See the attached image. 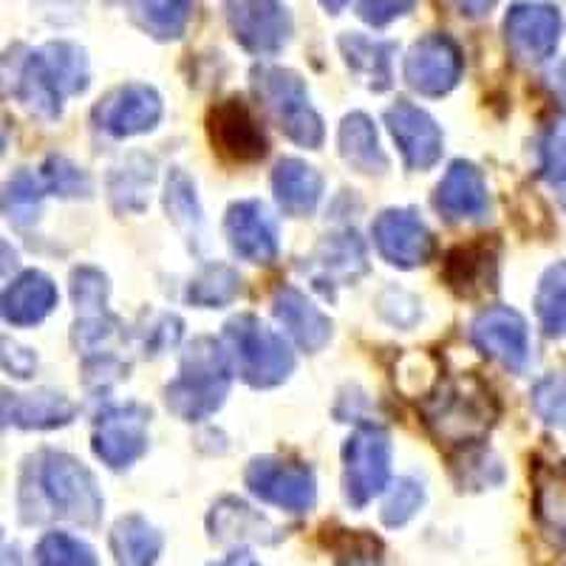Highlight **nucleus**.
Returning <instances> with one entry per match:
<instances>
[{
  "label": "nucleus",
  "mask_w": 566,
  "mask_h": 566,
  "mask_svg": "<svg viewBox=\"0 0 566 566\" xmlns=\"http://www.w3.org/2000/svg\"><path fill=\"white\" fill-rule=\"evenodd\" d=\"M422 417L439 442L468 444L488 437L499 417V402L479 377L457 374L424 399Z\"/></svg>",
  "instance_id": "f257e3e1"
},
{
  "label": "nucleus",
  "mask_w": 566,
  "mask_h": 566,
  "mask_svg": "<svg viewBox=\"0 0 566 566\" xmlns=\"http://www.w3.org/2000/svg\"><path fill=\"white\" fill-rule=\"evenodd\" d=\"M23 484L38 488V502H43L52 515L65 522L94 527L103 515V493L97 479L69 453H40L38 459H29Z\"/></svg>",
  "instance_id": "f03ea898"
},
{
  "label": "nucleus",
  "mask_w": 566,
  "mask_h": 566,
  "mask_svg": "<svg viewBox=\"0 0 566 566\" xmlns=\"http://www.w3.org/2000/svg\"><path fill=\"white\" fill-rule=\"evenodd\" d=\"M230 371V354L212 337H199L181 354L179 377L165 388V402L185 422L207 419L224 406Z\"/></svg>",
  "instance_id": "7ed1b4c3"
},
{
  "label": "nucleus",
  "mask_w": 566,
  "mask_h": 566,
  "mask_svg": "<svg viewBox=\"0 0 566 566\" xmlns=\"http://www.w3.org/2000/svg\"><path fill=\"white\" fill-rule=\"evenodd\" d=\"M224 348L230 354L232 368L252 388L281 386L295 368V354L283 343V337L252 315L227 321Z\"/></svg>",
  "instance_id": "20e7f679"
},
{
  "label": "nucleus",
  "mask_w": 566,
  "mask_h": 566,
  "mask_svg": "<svg viewBox=\"0 0 566 566\" xmlns=\"http://www.w3.org/2000/svg\"><path fill=\"white\" fill-rule=\"evenodd\" d=\"M252 91L272 116V123L297 142L301 148H321L323 119L310 103V91L295 71L275 69V65H258L252 69Z\"/></svg>",
  "instance_id": "39448f33"
},
{
  "label": "nucleus",
  "mask_w": 566,
  "mask_h": 566,
  "mask_svg": "<svg viewBox=\"0 0 566 566\" xmlns=\"http://www.w3.org/2000/svg\"><path fill=\"white\" fill-rule=\"evenodd\" d=\"M391 476V439L377 424H360L343 448V488L352 507H366Z\"/></svg>",
  "instance_id": "423d86ee"
},
{
  "label": "nucleus",
  "mask_w": 566,
  "mask_h": 566,
  "mask_svg": "<svg viewBox=\"0 0 566 566\" xmlns=\"http://www.w3.org/2000/svg\"><path fill=\"white\" fill-rule=\"evenodd\" d=\"M244 482L255 499L286 513H306L315 504V476L306 464L286 462L277 457L252 459L244 473Z\"/></svg>",
  "instance_id": "0eeeda50"
},
{
  "label": "nucleus",
  "mask_w": 566,
  "mask_h": 566,
  "mask_svg": "<svg viewBox=\"0 0 566 566\" xmlns=\"http://www.w3.org/2000/svg\"><path fill=\"white\" fill-rule=\"evenodd\" d=\"M232 38L250 54H277L292 38V18L281 0H224Z\"/></svg>",
  "instance_id": "6e6552de"
},
{
  "label": "nucleus",
  "mask_w": 566,
  "mask_h": 566,
  "mask_svg": "<svg viewBox=\"0 0 566 566\" xmlns=\"http://www.w3.org/2000/svg\"><path fill=\"white\" fill-rule=\"evenodd\" d=\"M150 411L145 406H114L103 411L94 424V453L111 470L130 468L142 453L148 451Z\"/></svg>",
  "instance_id": "1a4fd4ad"
},
{
  "label": "nucleus",
  "mask_w": 566,
  "mask_h": 566,
  "mask_svg": "<svg viewBox=\"0 0 566 566\" xmlns=\"http://www.w3.org/2000/svg\"><path fill=\"white\" fill-rule=\"evenodd\" d=\"M564 20L549 3H515L504 20L507 49L518 63L533 65L553 57L558 49Z\"/></svg>",
  "instance_id": "9d476101"
},
{
  "label": "nucleus",
  "mask_w": 566,
  "mask_h": 566,
  "mask_svg": "<svg viewBox=\"0 0 566 566\" xmlns=\"http://www.w3.org/2000/svg\"><path fill=\"white\" fill-rule=\"evenodd\" d=\"M462 77V52L451 38L428 34L406 57V80L422 97H442Z\"/></svg>",
  "instance_id": "9b49d317"
},
{
  "label": "nucleus",
  "mask_w": 566,
  "mask_h": 566,
  "mask_svg": "<svg viewBox=\"0 0 566 566\" xmlns=\"http://www.w3.org/2000/svg\"><path fill=\"white\" fill-rule=\"evenodd\" d=\"M374 244L388 264L399 270H413L431 261L433 235L411 210H386L371 227Z\"/></svg>",
  "instance_id": "f8f14e48"
},
{
  "label": "nucleus",
  "mask_w": 566,
  "mask_h": 566,
  "mask_svg": "<svg viewBox=\"0 0 566 566\" xmlns=\"http://www.w3.org/2000/svg\"><path fill=\"white\" fill-rule=\"evenodd\" d=\"M210 139L224 159L258 161L266 156V134L250 108L241 99H224L210 111L207 119Z\"/></svg>",
  "instance_id": "ddd939ff"
},
{
  "label": "nucleus",
  "mask_w": 566,
  "mask_h": 566,
  "mask_svg": "<svg viewBox=\"0 0 566 566\" xmlns=\"http://www.w3.org/2000/svg\"><path fill=\"white\" fill-rule=\"evenodd\" d=\"M470 340L490 360H499L510 371H522L530 354L527 323L515 310L490 306L470 326Z\"/></svg>",
  "instance_id": "4468645a"
},
{
  "label": "nucleus",
  "mask_w": 566,
  "mask_h": 566,
  "mask_svg": "<svg viewBox=\"0 0 566 566\" xmlns=\"http://www.w3.org/2000/svg\"><path fill=\"white\" fill-rule=\"evenodd\" d=\"M94 119L105 134L125 139V136L154 130L161 119V99L150 85H123L111 91L108 97L94 108Z\"/></svg>",
  "instance_id": "2eb2a0df"
},
{
  "label": "nucleus",
  "mask_w": 566,
  "mask_h": 566,
  "mask_svg": "<svg viewBox=\"0 0 566 566\" xmlns=\"http://www.w3.org/2000/svg\"><path fill=\"white\" fill-rule=\"evenodd\" d=\"M386 125L408 168L428 170L437 165L442 156V130L422 108L399 99L386 111Z\"/></svg>",
  "instance_id": "dca6fc26"
},
{
  "label": "nucleus",
  "mask_w": 566,
  "mask_h": 566,
  "mask_svg": "<svg viewBox=\"0 0 566 566\" xmlns=\"http://www.w3.org/2000/svg\"><path fill=\"white\" fill-rule=\"evenodd\" d=\"M227 241L232 252L250 264L270 266L277 258V230L272 216L261 201H239L227 210Z\"/></svg>",
  "instance_id": "f3484780"
},
{
  "label": "nucleus",
  "mask_w": 566,
  "mask_h": 566,
  "mask_svg": "<svg viewBox=\"0 0 566 566\" xmlns=\"http://www.w3.org/2000/svg\"><path fill=\"white\" fill-rule=\"evenodd\" d=\"M366 247L354 230L332 232L317 244L310 258V275L317 290L326 295L335 292V286H348L360 275H366Z\"/></svg>",
  "instance_id": "a211bd4d"
},
{
  "label": "nucleus",
  "mask_w": 566,
  "mask_h": 566,
  "mask_svg": "<svg viewBox=\"0 0 566 566\" xmlns=\"http://www.w3.org/2000/svg\"><path fill=\"white\" fill-rule=\"evenodd\" d=\"M433 205L442 212L448 221H468V219H482L488 212V185H484L482 174L476 165L470 161H453L444 179L439 181Z\"/></svg>",
  "instance_id": "6ab92c4d"
},
{
  "label": "nucleus",
  "mask_w": 566,
  "mask_h": 566,
  "mask_svg": "<svg viewBox=\"0 0 566 566\" xmlns=\"http://www.w3.org/2000/svg\"><path fill=\"white\" fill-rule=\"evenodd\" d=\"M272 312L283 328L290 332L292 340L303 348V352H321L328 340H332V321L323 315L317 306L306 301V295L292 286H281L272 295Z\"/></svg>",
  "instance_id": "aec40b11"
},
{
  "label": "nucleus",
  "mask_w": 566,
  "mask_h": 566,
  "mask_svg": "<svg viewBox=\"0 0 566 566\" xmlns=\"http://www.w3.org/2000/svg\"><path fill=\"white\" fill-rule=\"evenodd\" d=\"M74 402L65 394L38 391V394H12L3 391V424L27 428V431H49L63 428L74 419Z\"/></svg>",
  "instance_id": "412c9836"
},
{
  "label": "nucleus",
  "mask_w": 566,
  "mask_h": 566,
  "mask_svg": "<svg viewBox=\"0 0 566 566\" xmlns=\"http://www.w3.org/2000/svg\"><path fill=\"white\" fill-rule=\"evenodd\" d=\"M57 306V286L38 270L14 277L3 292V317L12 326H34Z\"/></svg>",
  "instance_id": "4be33fe9"
},
{
  "label": "nucleus",
  "mask_w": 566,
  "mask_h": 566,
  "mask_svg": "<svg viewBox=\"0 0 566 566\" xmlns=\"http://www.w3.org/2000/svg\"><path fill=\"white\" fill-rule=\"evenodd\" d=\"M272 190L286 216H310L323 196V176L301 159H281L272 174Z\"/></svg>",
  "instance_id": "5701e85b"
},
{
  "label": "nucleus",
  "mask_w": 566,
  "mask_h": 566,
  "mask_svg": "<svg viewBox=\"0 0 566 566\" xmlns=\"http://www.w3.org/2000/svg\"><path fill=\"white\" fill-rule=\"evenodd\" d=\"M12 94L27 105L32 114L43 116V119H57L63 111V94H60L57 83H54L52 71L45 65L43 54L32 52L29 57L18 60V69L12 74Z\"/></svg>",
  "instance_id": "b1692460"
},
{
  "label": "nucleus",
  "mask_w": 566,
  "mask_h": 566,
  "mask_svg": "<svg viewBox=\"0 0 566 566\" xmlns=\"http://www.w3.org/2000/svg\"><path fill=\"white\" fill-rule=\"evenodd\" d=\"M337 145H340V156L346 159V165H352L357 174L382 176L388 170V156L382 154L377 128L366 114H348L343 119Z\"/></svg>",
  "instance_id": "393cba45"
},
{
  "label": "nucleus",
  "mask_w": 566,
  "mask_h": 566,
  "mask_svg": "<svg viewBox=\"0 0 566 566\" xmlns=\"http://www.w3.org/2000/svg\"><path fill=\"white\" fill-rule=\"evenodd\" d=\"M533 488L538 522L566 544V462H538Z\"/></svg>",
  "instance_id": "a878e982"
},
{
  "label": "nucleus",
  "mask_w": 566,
  "mask_h": 566,
  "mask_svg": "<svg viewBox=\"0 0 566 566\" xmlns=\"http://www.w3.org/2000/svg\"><path fill=\"white\" fill-rule=\"evenodd\" d=\"M343 57L348 69L357 71L371 91L391 88V57L394 45L380 40L363 38V34H343L340 38Z\"/></svg>",
  "instance_id": "bb28decb"
},
{
  "label": "nucleus",
  "mask_w": 566,
  "mask_h": 566,
  "mask_svg": "<svg viewBox=\"0 0 566 566\" xmlns=\"http://www.w3.org/2000/svg\"><path fill=\"white\" fill-rule=\"evenodd\" d=\"M111 549L119 566H154L161 553V535L142 515H125L111 530Z\"/></svg>",
  "instance_id": "cd10ccee"
},
{
  "label": "nucleus",
  "mask_w": 566,
  "mask_h": 566,
  "mask_svg": "<svg viewBox=\"0 0 566 566\" xmlns=\"http://www.w3.org/2000/svg\"><path fill=\"white\" fill-rule=\"evenodd\" d=\"M130 18L154 40H179L187 32L193 0H130Z\"/></svg>",
  "instance_id": "c85d7f7f"
},
{
  "label": "nucleus",
  "mask_w": 566,
  "mask_h": 566,
  "mask_svg": "<svg viewBox=\"0 0 566 566\" xmlns=\"http://www.w3.org/2000/svg\"><path fill=\"white\" fill-rule=\"evenodd\" d=\"M448 283L459 295H479L495 286V255L484 244L459 247L448 255Z\"/></svg>",
  "instance_id": "c756f323"
},
{
  "label": "nucleus",
  "mask_w": 566,
  "mask_h": 566,
  "mask_svg": "<svg viewBox=\"0 0 566 566\" xmlns=\"http://www.w3.org/2000/svg\"><path fill=\"white\" fill-rule=\"evenodd\" d=\"M535 312L549 337L566 335V261L544 272L535 292Z\"/></svg>",
  "instance_id": "7c9ffc66"
},
{
  "label": "nucleus",
  "mask_w": 566,
  "mask_h": 566,
  "mask_svg": "<svg viewBox=\"0 0 566 566\" xmlns=\"http://www.w3.org/2000/svg\"><path fill=\"white\" fill-rule=\"evenodd\" d=\"M241 295V277L239 272L224 264H210L193 277L187 301L201 310H219Z\"/></svg>",
  "instance_id": "2f4dec72"
},
{
  "label": "nucleus",
  "mask_w": 566,
  "mask_h": 566,
  "mask_svg": "<svg viewBox=\"0 0 566 566\" xmlns=\"http://www.w3.org/2000/svg\"><path fill=\"white\" fill-rule=\"evenodd\" d=\"M40 54H43L63 97L88 88V60H85L83 49L71 43H52L40 49Z\"/></svg>",
  "instance_id": "473e14b6"
},
{
  "label": "nucleus",
  "mask_w": 566,
  "mask_h": 566,
  "mask_svg": "<svg viewBox=\"0 0 566 566\" xmlns=\"http://www.w3.org/2000/svg\"><path fill=\"white\" fill-rule=\"evenodd\" d=\"M45 185L43 179H38L29 170H20L12 181L7 185V216L9 221H14L18 227H27L38 219L40 212V201H43Z\"/></svg>",
  "instance_id": "72a5a7b5"
},
{
  "label": "nucleus",
  "mask_w": 566,
  "mask_h": 566,
  "mask_svg": "<svg viewBox=\"0 0 566 566\" xmlns=\"http://www.w3.org/2000/svg\"><path fill=\"white\" fill-rule=\"evenodd\" d=\"M165 207H168V216L174 219V224L179 227L187 235H196L201 227V210L199 201H196L193 181L187 179V174L174 170L168 179V193H165Z\"/></svg>",
  "instance_id": "f704fd0d"
},
{
  "label": "nucleus",
  "mask_w": 566,
  "mask_h": 566,
  "mask_svg": "<svg viewBox=\"0 0 566 566\" xmlns=\"http://www.w3.org/2000/svg\"><path fill=\"white\" fill-rule=\"evenodd\" d=\"M38 566H97V555L80 538L65 533H49L38 544Z\"/></svg>",
  "instance_id": "c9c22d12"
},
{
  "label": "nucleus",
  "mask_w": 566,
  "mask_h": 566,
  "mask_svg": "<svg viewBox=\"0 0 566 566\" xmlns=\"http://www.w3.org/2000/svg\"><path fill=\"white\" fill-rule=\"evenodd\" d=\"M154 179V161L145 159L142 168H130V161H125V168H116L111 176V196H114L116 207L123 210H142L145 207V187H150Z\"/></svg>",
  "instance_id": "e433bc0d"
},
{
  "label": "nucleus",
  "mask_w": 566,
  "mask_h": 566,
  "mask_svg": "<svg viewBox=\"0 0 566 566\" xmlns=\"http://www.w3.org/2000/svg\"><path fill=\"white\" fill-rule=\"evenodd\" d=\"M541 176L553 185L566 181V116L558 114L541 136Z\"/></svg>",
  "instance_id": "4c0bfd02"
},
{
  "label": "nucleus",
  "mask_w": 566,
  "mask_h": 566,
  "mask_svg": "<svg viewBox=\"0 0 566 566\" xmlns=\"http://www.w3.org/2000/svg\"><path fill=\"white\" fill-rule=\"evenodd\" d=\"M43 185L52 193L74 199V196H88L91 193V179L83 168L71 165L65 156H52L43 165Z\"/></svg>",
  "instance_id": "58836bf2"
},
{
  "label": "nucleus",
  "mask_w": 566,
  "mask_h": 566,
  "mask_svg": "<svg viewBox=\"0 0 566 566\" xmlns=\"http://www.w3.org/2000/svg\"><path fill=\"white\" fill-rule=\"evenodd\" d=\"M424 502V490L422 484L413 482V479H397L388 493L386 504H382V522L388 527H402L419 513Z\"/></svg>",
  "instance_id": "ea45409f"
},
{
  "label": "nucleus",
  "mask_w": 566,
  "mask_h": 566,
  "mask_svg": "<svg viewBox=\"0 0 566 566\" xmlns=\"http://www.w3.org/2000/svg\"><path fill=\"white\" fill-rule=\"evenodd\" d=\"M71 295L77 303V312L83 317L105 315V297H108V281L103 272L83 266L71 275Z\"/></svg>",
  "instance_id": "a19ab883"
},
{
  "label": "nucleus",
  "mask_w": 566,
  "mask_h": 566,
  "mask_svg": "<svg viewBox=\"0 0 566 566\" xmlns=\"http://www.w3.org/2000/svg\"><path fill=\"white\" fill-rule=\"evenodd\" d=\"M533 408L547 424L566 428V374H549L533 388Z\"/></svg>",
  "instance_id": "79ce46f5"
},
{
  "label": "nucleus",
  "mask_w": 566,
  "mask_h": 566,
  "mask_svg": "<svg viewBox=\"0 0 566 566\" xmlns=\"http://www.w3.org/2000/svg\"><path fill=\"white\" fill-rule=\"evenodd\" d=\"M417 0H360L357 12L366 20L368 27H388L391 20L402 18L413 9Z\"/></svg>",
  "instance_id": "37998d69"
},
{
  "label": "nucleus",
  "mask_w": 566,
  "mask_h": 566,
  "mask_svg": "<svg viewBox=\"0 0 566 566\" xmlns=\"http://www.w3.org/2000/svg\"><path fill=\"white\" fill-rule=\"evenodd\" d=\"M451 3L459 12L468 14V18H482V14H488L499 0H451Z\"/></svg>",
  "instance_id": "c03bdc74"
},
{
  "label": "nucleus",
  "mask_w": 566,
  "mask_h": 566,
  "mask_svg": "<svg viewBox=\"0 0 566 566\" xmlns=\"http://www.w3.org/2000/svg\"><path fill=\"white\" fill-rule=\"evenodd\" d=\"M549 85H553V91L558 97L566 99V63H560L558 69L549 71Z\"/></svg>",
  "instance_id": "a18cd8bd"
},
{
  "label": "nucleus",
  "mask_w": 566,
  "mask_h": 566,
  "mask_svg": "<svg viewBox=\"0 0 566 566\" xmlns=\"http://www.w3.org/2000/svg\"><path fill=\"white\" fill-rule=\"evenodd\" d=\"M216 566H261V564H258V560L252 558V555L235 553V555H230V558L221 560V564H216Z\"/></svg>",
  "instance_id": "49530a36"
},
{
  "label": "nucleus",
  "mask_w": 566,
  "mask_h": 566,
  "mask_svg": "<svg viewBox=\"0 0 566 566\" xmlns=\"http://www.w3.org/2000/svg\"><path fill=\"white\" fill-rule=\"evenodd\" d=\"M343 566H380L374 558H363V555H354L352 560H346Z\"/></svg>",
  "instance_id": "de8ad7c7"
},
{
  "label": "nucleus",
  "mask_w": 566,
  "mask_h": 566,
  "mask_svg": "<svg viewBox=\"0 0 566 566\" xmlns=\"http://www.w3.org/2000/svg\"><path fill=\"white\" fill-rule=\"evenodd\" d=\"M321 3H323V7L328 9V12H332V14H337V12H340L343 7H346L348 0H321Z\"/></svg>",
  "instance_id": "09e8293b"
},
{
  "label": "nucleus",
  "mask_w": 566,
  "mask_h": 566,
  "mask_svg": "<svg viewBox=\"0 0 566 566\" xmlns=\"http://www.w3.org/2000/svg\"><path fill=\"white\" fill-rule=\"evenodd\" d=\"M560 207L566 210V181H564V190H560Z\"/></svg>",
  "instance_id": "8fccbe9b"
}]
</instances>
